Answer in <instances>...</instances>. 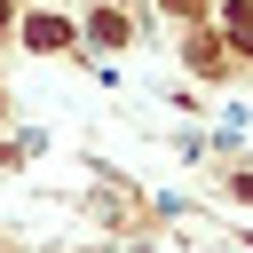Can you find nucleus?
Here are the masks:
<instances>
[{
    "mask_svg": "<svg viewBox=\"0 0 253 253\" xmlns=\"http://www.w3.org/2000/svg\"><path fill=\"white\" fill-rule=\"evenodd\" d=\"M24 40H32V47H63V40H71V24H63V16H32V24H24Z\"/></svg>",
    "mask_w": 253,
    "mask_h": 253,
    "instance_id": "f257e3e1",
    "label": "nucleus"
},
{
    "mask_svg": "<svg viewBox=\"0 0 253 253\" xmlns=\"http://www.w3.org/2000/svg\"><path fill=\"white\" fill-rule=\"evenodd\" d=\"M95 40H103V47H119V40H126V16H119V8H111V16H95Z\"/></svg>",
    "mask_w": 253,
    "mask_h": 253,
    "instance_id": "f03ea898",
    "label": "nucleus"
},
{
    "mask_svg": "<svg viewBox=\"0 0 253 253\" xmlns=\"http://www.w3.org/2000/svg\"><path fill=\"white\" fill-rule=\"evenodd\" d=\"M166 8H182V16H198V8H206V0H166Z\"/></svg>",
    "mask_w": 253,
    "mask_h": 253,
    "instance_id": "7ed1b4c3",
    "label": "nucleus"
},
{
    "mask_svg": "<svg viewBox=\"0 0 253 253\" xmlns=\"http://www.w3.org/2000/svg\"><path fill=\"white\" fill-rule=\"evenodd\" d=\"M0 32H8V0H0Z\"/></svg>",
    "mask_w": 253,
    "mask_h": 253,
    "instance_id": "20e7f679",
    "label": "nucleus"
}]
</instances>
